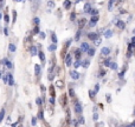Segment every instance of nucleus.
Returning <instances> with one entry per match:
<instances>
[{
	"mask_svg": "<svg viewBox=\"0 0 135 127\" xmlns=\"http://www.w3.org/2000/svg\"><path fill=\"white\" fill-rule=\"evenodd\" d=\"M101 54H102L103 57H108L110 54V49L108 48V47H103L102 51H101Z\"/></svg>",
	"mask_w": 135,
	"mask_h": 127,
	"instance_id": "f257e3e1",
	"label": "nucleus"
},
{
	"mask_svg": "<svg viewBox=\"0 0 135 127\" xmlns=\"http://www.w3.org/2000/svg\"><path fill=\"white\" fill-rule=\"evenodd\" d=\"M46 6H47V11H52V9L55 8V2L52 1V0H49L47 1V4H46Z\"/></svg>",
	"mask_w": 135,
	"mask_h": 127,
	"instance_id": "f03ea898",
	"label": "nucleus"
},
{
	"mask_svg": "<svg viewBox=\"0 0 135 127\" xmlns=\"http://www.w3.org/2000/svg\"><path fill=\"white\" fill-rule=\"evenodd\" d=\"M9 86H13L14 85V79H13V74L12 73H8V81H7Z\"/></svg>",
	"mask_w": 135,
	"mask_h": 127,
	"instance_id": "7ed1b4c3",
	"label": "nucleus"
},
{
	"mask_svg": "<svg viewBox=\"0 0 135 127\" xmlns=\"http://www.w3.org/2000/svg\"><path fill=\"white\" fill-rule=\"evenodd\" d=\"M75 112H76V113H81L82 112V105L79 104V102L75 104Z\"/></svg>",
	"mask_w": 135,
	"mask_h": 127,
	"instance_id": "20e7f679",
	"label": "nucleus"
},
{
	"mask_svg": "<svg viewBox=\"0 0 135 127\" xmlns=\"http://www.w3.org/2000/svg\"><path fill=\"white\" fill-rule=\"evenodd\" d=\"M97 21H98V16L97 15H93V18H91V20H90V27H93Z\"/></svg>",
	"mask_w": 135,
	"mask_h": 127,
	"instance_id": "39448f33",
	"label": "nucleus"
},
{
	"mask_svg": "<svg viewBox=\"0 0 135 127\" xmlns=\"http://www.w3.org/2000/svg\"><path fill=\"white\" fill-rule=\"evenodd\" d=\"M89 48H90V47H89V45L86 44V42H83V44L81 45V51L82 52H86Z\"/></svg>",
	"mask_w": 135,
	"mask_h": 127,
	"instance_id": "423d86ee",
	"label": "nucleus"
},
{
	"mask_svg": "<svg viewBox=\"0 0 135 127\" xmlns=\"http://www.w3.org/2000/svg\"><path fill=\"white\" fill-rule=\"evenodd\" d=\"M70 75H71V78L74 79V80H77V79L79 78V74L77 73L76 71H72V72H70Z\"/></svg>",
	"mask_w": 135,
	"mask_h": 127,
	"instance_id": "0eeeda50",
	"label": "nucleus"
},
{
	"mask_svg": "<svg viewBox=\"0 0 135 127\" xmlns=\"http://www.w3.org/2000/svg\"><path fill=\"white\" fill-rule=\"evenodd\" d=\"M4 65H5V67H6V68H8V69H11L12 67H13L12 61H9V60H4Z\"/></svg>",
	"mask_w": 135,
	"mask_h": 127,
	"instance_id": "6e6552de",
	"label": "nucleus"
},
{
	"mask_svg": "<svg viewBox=\"0 0 135 127\" xmlns=\"http://www.w3.org/2000/svg\"><path fill=\"white\" fill-rule=\"evenodd\" d=\"M124 26H126V24H124L123 21H121V20H119V21L116 23V27H119L120 30H123Z\"/></svg>",
	"mask_w": 135,
	"mask_h": 127,
	"instance_id": "1a4fd4ad",
	"label": "nucleus"
},
{
	"mask_svg": "<svg viewBox=\"0 0 135 127\" xmlns=\"http://www.w3.org/2000/svg\"><path fill=\"white\" fill-rule=\"evenodd\" d=\"M71 61H72L71 56H70V54H68L66 58H65V65H66V66H70V65H71Z\"/></svg>",
	"mask_w": 135,
	"mask_h": 127,
	"instance_id": "9d476101",
	"label": "nucleus"
},
{
	"mask_svg": "<svg viewBox=\"0 0 135 127\" xmlns=\"http://www.w3.org/2000/svg\"><path fill=\"white\" fill-rule=\"evenodd\" d=\"M30 52H31V54H32V56H37V53H38L37 47H36V46H31L30 47Z\"/></svg>",
	"mask_w": 135,
	"mask_h": 127,
	"instance_id": "9b49d317",
	"label": "nucleus"
},
{
	"mask_svg": "<svg viewBox=\"0 0 135 127\" xmlns=\"http://www.w3.org/2000/svg\"><path fill=\"white\" fill-rule=\"evenodd\" d=\"M85 25H86V19H81V20H79V23H78L79 28H83Z\"/></svg>",
	"mask_w": 135,
	"mask_h": 127,
	"instance_id": "f8f14e48",
	"label": "nucleus"
},
{
	"mask_svg": "<svg viewBox=\"0 0 135 127\" xmlns=\"http://www.w3.org/2000/svg\"><path fill=\"white\" fill-rule=\"evenodd\" d=\"M88 38H89L90 40H95V39H97V38H98V35L96 34V33H89V34H88Z\"/></svg>",
	"mask_w": 135,
	"mask_h": 127,
	"instance_id": "ddd939ff",
	"label": "nucleus"
},
{
	"mask_svg": "<svg viewBox=\"0 0 135 127\" xmlns=\"http://www.w3.org/2000/svg\"><path fill=\"white\" fill-rule=\"evenodd\" d=\"M112 35H113V31L112 30H107L104 32V37L107 38V39H108V38H112Z\"/></svg>",
	"mask_w": 135,
	"mask_h": 127,
	"instance_id": "4468645a",
	"label": "nucleus"
},
{
	"mask_svg": "<svg viewBox=\"0 0 135 127\" xmlns=\"http://www.w3.org/2000/svg\"><path fill=\"white\" fill-rule=\"evenodd\" d=\"M115 2H117V0H110L109 1V5H108V9H109V11H112L113 9V6H114Z\"/></svg>",
	"mask_w": 135,
	"mask_h": 127,
	"instance_id": "2eb2a0df",
	"label": "nucleus"
},
{
	"mask_svg": "<svg viewBox=\"0 0 135 127\" xmlns=\"http://www.w3.org/2000/svg\"><path fill=\"white\" fill-rule=\"evenodd\" d=\"M35 73H36V75H39L40 74V66L39 65H36L35 66Z\"/></svg>",
	"mask_w": 135,
	"mask_h": 127,
	"instance_id": "dca6fc26",
	"label": "nucleus"
},
{
	"mask_svg": "<svg viewBox=\"0 0 135 127\" xmlns=\"http://www.w3.org/2000/svg\"><path fill=\"white\" fill-rule=\"evenodd\" d=\"M16 45H14V44H9L8 45V51L9 52H16Z\"/></svg>",
	"mask_w": 135,
	"mask_h": 127,
	"instance_id": "f3484780",
	"label": "nucleus"
},
{
	"mask_svg": "<svg viewBox=\"0 0 135 127\" xmlns=\"http://www.w3.org/2000/svg\"><path fill=\"white\" fill-rule=\"evenodd\" d=\"M63 5H64V7H65L66 9H69V8H70V6H71V1H70V0H65Z\"/></svg>",
	"mask_w": 135,
	"mask_h": 127,
	"instance_id": "a211bd4d",
	"label": "nucleus"
},
{
	"mask_svg": "<svg viewBox=\"0 0 135 127\" xmlns=\"http://www.w3.org/2000/svg\"><path fill=\"white\" fill-rule=\"evenodd\" d=\"M84 12H86V13H88V12H91V6L89 4H86L85 6H84Z\"/></svg>",
	"mask_w": 135,
	"mask_h": 127,
	"instance_id": "6ab92c4d",
	"label": "nucleus"
},
{
	"mask_svg": "<svg viewBox=\"0 0 135 127\" xmlns=\"http://www.w3.org/2000/svg\"><path fill=\"white\" fill-rule=\"evenodd\" d=\"M56 48H57V45L56 44H52V45H50V46H49V51L50 52H54Z\"/></svg>",
	"mask_w": 135,
	"mask_h": 127,
	"instance_id": "aec40b11",
	"label": "nucleus"
},
{
	"mask_svg": "<svg viewBox=\"0 0 135 127\" xmlns=\"http://www.w3.org/2000/svg\"><path fill=\"white\" fill-rule=\"evenodd\" d=\"M86 53H88L90 57H93L94 54H95V49H94V48H89L88 51H86Z\"/></svg>",
	"mask_w": 135,
	"mask_h": 127,
	"instance_id": "412c9836",
	"label": "nucleus"
},
{
	"mask_svg": "<svg viewBox=\"0 0 135 127\" xmlns=\"http://www.w3.org/2000/svg\"><path fill=\"white\" fill-rule=\"evenodd\" d=\"M81 54H82V51H81V49H77V51H76V59H77V60H79V59H81Z\"/></svg>",
	"mask_w": 135,
	"mask_h": 127,
	"instance_id": "4be33fe9",
	"label": "nucleus"
},
{
	"mask_svg": "<svg viewBox=\"0 0 135 127\" xmlns=\"http://www.w3.org/2000/svg\"><path fill=\"white\" fill-rule=\"evenodd\" d=\"M38 56H39V59H40V60L44 63V61H45V56H44V53H43V52H39V53H38Z\"/></svg>",
	"mask_w": 135,
	"mask_h": 127,
	"instance_id": "5701e85b",
	"label": "nucleus"
},
{
	"mask_svg": "<svg viewBox=\"0 0 135 127\" xmlns=\"http://www.w3.org/2000/svg\"><path fill=\"white\" fill-rule=\"evenodd\" d=\"M4 117H5V109H1V111H0V123L2 121Z\"/></svg>",
	"mask_w": 135,
	"mask_h": 127,
	"instance_id": "b1692460",
	"label": "nucleus"
},
{
	"mask_svg": "<svg viewBox=\"0 0 135 127\" xmlns=\"http://www.w3.org/2000/svg\"><path fill=\"white\" fill-rule=\"evenodd\" d=\"M56 85H57V87L62 88V87H63V86H64V84H63V81H62V80H58V81H57V84H56Z\"/></svg>",
	"mask_w": 135,
	"mask_h": 127,
	"instance_id": "393cba45",
	"label": "nucleus"
},
{
	"mask_svg": "<svg viewBox=\"0 0 135 127\" xmlns=\"http://www.w3.org/2000/svg\"><path fill=\"white\" fill-rule=\"evenodd\" d=\"M2 79H4V82L7 84V81H8V73H5V75L2 76Z\"/></svg>",
	"mask_w": 135,
	"mask_h": 127,
	"instance_id": "a878e982",
	"label": "nucleus"
},
{
	"mask_svg": "<svg viewBox=\"0 0 135 127\" xmlns=\"http://www.w3.org/2000/svg\"><path fill=\"white\" fill-rule=\"evenodd\" d=\"M51 38H52V41H54V44H57V37H56V34H55V33H52Z\"/></svg>",
	"mask_w": 135,
	"mask_h": 127,
	"instance_id": "bb28decb",
	"label": "nucleus"
},
{
	"mask_svg": "<svg viewBox=\"0 0 135 127\" xmlns=\"http://www.w3.org/2000/svg\"><path fill=\"white\" fill-rule=\"evenodd\" d=\"M4 19H5V21H6V24L9 23V15H8V14H5V15H4Z\"/></svg>",
	"mask_w": 135,
	"mask_h": 127,
	"instance_id": "cd10ccee",
	"label": "nucleus"
},
{
	"mask_svg": "<svg viewBox=\"0 0 135 127\" xmlns=\"http://www.w3.org/2000/svg\"><path fill=\"white\" fill-rule=\"evenodd\" d=\"M94 41H95V45H97V46H98V45L101 44V41H102V40H101V38H97V39H95Z\"/></svg>",
	"mask_w": 135,
	"mask_h": 127,
	"instance_id": "c85d7f7f",
	"label": "nucleus"
},
{
	"mask_svg": "<svg viewBox=\"0 0 135 127\" xmlns=\"http://www.w3.org/2000/svg\"><path fill=\"white\" fill-rule=\"evenodd\" d=\"M89 95H90L91 99H94V97H95V92H94V91H89Z\"/></svg>",
	"mask_w": 135,
	"mask_h": 127,
	"instance_id": "c756f323",
	"label": "nucleus"
},
{
	"mask_svg": "<svg viewBox=\"0 0 135 127\" xmlns=\"http://www.w3.org/2000/svg\"><path fill=\"white\" fill-rule=\"evenodd\" d=\"M31 124H32V126H36V125H37V119L32 118V121H31Z\"/></svg>",
	"mask_w": 135,
	"mask_h": 127,
	"instance_id": "7c9ffc66",
	"label": "nucleus"
},
{
	"mask_svg": "<svg viewBox=\"0 0 135 127\" xmlns=\"http://www.w3.org/2000/svg\"><path fill=\"white\" fill-rule=\"evenodd\" d=\"M36 104H37L38 106H40V105H42V99H40V98H38V99L36 100Z\"/></svg>",
	"mask_w": 135,
	"mask_h": 127,
	"instance_id": "2f4dec72",
	"label": "nucleus"
},
{
	"mask_svg": "<svg viewBox=\"0 0 135 127\" xmlns=\"http://www.w3.org/2000/svg\"><path fill=\"white\" fill-rule=\"evenodd\" d=\"M97 9H91V14H93V15H97Z\"/></svg>",
	"mask_w": 135,
	"mask_h": 127,
	"instance_id": "473e14b6",
	"label": "nucleus"
},
{
	"mask_svg": "<svg viewBox=\"0 0 135 127\" xmlns=\"http://www.w3.org/2000/svg\"><path fill=\"white\" fill-rule=\"evenodd\" d=\"M93 119H94V120H95V121H97V119H98V114H97V113H94Z\"/></svg>",
	"mask_w": 135,
	"mask_h": 127,
	"instance_id": "72a5a7b5",
	"label": "nucleus"
},
{
	"mask_svg": "<svg viewBox=\"0 0 135 127\" xmlns=\"http://www.w3.org/2000/svg\"><path fill=\"white\" fill-rule=\"evenodd\" d=\"M33 23H35L36 25L38 26V24H39V19H38V18H35V19H33Z\"/></svg>",
	"mask_w": 135,
	"mask_h": 127,
	"instance_id": "f704fd0d",
	"label": "nucleus"
},
{
	"mask_svg": "<svg viewBox=\"0 0 135 127\" xmlns=\"http://www.w3.org/2000/svg\"><path fill=\"white\" fill-rule=\"evenodd\" d=\"M110 67H112L113 69H116V64H115V63H112V64H110Z\"/></svg>",
	"mask_w": 135,
	"mask_h": 127,
	"instance_id": "c9c22d12",
	"label": "nucleus"
},
{
	"mask_svg": "<svg viewBox=\"0 0 135 127\" xmlns=\"http://www.w3.org/2000/svg\"><path fill=\"white\" fill-rule=\"evenodd\" d=\"M4 33H5V35H8V28H7V27H5Z\"/></svg>",
	"mask_w": 135,
	"mask_h": 127,
	"instance_id": "e433bc0d",
	"label": "nucleus"
},
{
	"mask_svg": "<svg viewBox=\"0 0 135 127\" xmlns=\"http://www.w3.org/2000/svg\"><path fill=\"white\" fill-rule=\"evenodd\" d=\"M104 66H110V61L109 60H105L104 61Z\"/></svg>",
	"mask_w": 135,
	"mask_h": 127,
	"instance_id": "4c0bfd02",
	"label": "nucleus"
},
{
	"mask_svg": "<svg viewBox=\"0 0 135 127\" xmlns=\"http://www.w3.org/2000/svg\"><path fill=\"white\" fill-rule=\"evenodd\" d=\"M98 90H100V86H98V85H96L95 86V91H94V92H95V93H97V91Z\"/></svg>",
	"mask_w": 135,
	"mask_h": 127,
	"instance_id": "58836bf2",
	"label": "nucleus"
},
{
	"mask_svg": "<svg viewBox=\"0 0 135 127\" xmlns=\"http://www.w3.org/2000/svg\"><path fill=\"white\" fill-rule=\"evenodd\" d=\"M39 35H40V38H42V39H45V33H39Z\"/></svg>",
	"mask_w": 135,
	"mask_h": 127,
	"instance_id": "ea45409f",
	"label": "nucleus"
},
{
	"mask_svg": "<svg viewBox=\"0 0 135 127\" xmlns=\"http://www.w3.org/2000/svg\"><path fill=\"white\" fill-rule=\"evenodd\" d=\"M79 65H81V63H79V60H77L76 63H75V67H78Z\"/></svg>",
	"mask_w": 135,
	"mask_h": 127,
	"instance_id": "a19ab883",
	"label": "nucleus"
},
{
	"mask_svg": "<svg viewBox=\"0 0 135 127\" xmlns=\"http://www.w3.org/2000/svg\"><path fill=\"white\" fill-rule=\"evenodd\" d=\"M79 38H81V32H78V33H77V35H76V40H78Z\"/></svg>",
	"mask_w": 135,
	"mask_h": 127,
	"instance_id": "79ce46f5",
	"label": "nucleus"
},
{
	"mask_svg": "<svg viewBox=\"0 0 135 127\" xmlns=\"http://www.w3.org/2000/svg\"><path fill=\"white\" fill-rule=\"evenodd\" d=\"M39 32V27H38V26H36L35 27V33H38Z\"/></svg>",
	"mask_w": 135,
	"mask_h": 127,
	"instance_id": "37998d69",
	"label": "nucleus"
},
{
	"mask_svg": "<svg viewBox=\"0 0 135 127\" xmlns=\"http://www.w3.org/2000/svg\"><path fill=\"white\" fill-rule=\"evenodd\" d=\"M70 95H71V97H74V91H72V90H70Z\"/></svg>",
	"mask_w": 135,
	"mask_h": 127,
	"instance_id": "c03bdc74",
	"label": "nucleus"
},
{
	"mask_svg": "<svg viewBox=\"0 0 135 127\" xmlns=\"http://www.w3.org/2000/svg\"><path fill=\"white\" fill-rule=\"evenodd\" d=\"M88 64H89L88 61H84V65H83V66H84V67H86V66H88Z\"/></svg>",
	"mask_w": 135,
	"mask_h": 127,
	"instance_id": "a18cd8bd",
	"label": "nucleus"
},
{
	"mask_svg": "<svg viewBox=\"0 0 135 127\" xmlns=\"http://www.w3.org/2000/svg\"><path fill=\"white\" fill-rule=\"evenodd\" d=\"M39 118H40V119L43 118V112H39Z\"/></svg>",
	"mask_w": 135,
	"mask_h": 127,
	"instance_id": "49530a36",
	"label": "nucleus"
},
{
	"mask_svg": "<svg viewBox=\"0 0 135 127\" xmlns=\"http://www.w3.org/2000/svg\"><path fill=\"white\" fill-rule=\"evenodd\" d=\"M74 19H75V13H72L71 14V20H74Z\"/></svg>",
	"mask_w": 135,
	"mask_h": 127,
	"instance_id": "de8ad7c7",
	"label": "nucleus"
},
{
	"mask_svg": "<svg viewBox=\"0 0 135 127\" xmlns=\"http://www.w3.org/2000/svg\"><path fill=\"white\" fill-rule=\"evenodd\" d=\"M81 124H84V118H81V121H79Z\"/></svg>",
	"mask_w": 135,
	"mask_h": 127,
	"instance_id": "09e8293b",
	"label": "nucleus"
},
{
	"mask_svg": "<svg viewBox=\"0 0 135 127\" xmlns=\"http://www.w3.org/2000/svg\"><path fill=\"white\" fill-rule=\"evenodd\" d=\"M50 102H51V104H55V101H54V98H51V99H50Z\"/></svg>",
	"mask_w": 135,
	"mask_h": 127,
	"instance_id": "8fccbe9b",
	"label": "nucleus"
},
{
	"mask_svg": "<svg viewBox=\"0 0 135 127\" xmlns=\"http://www.w3.org/2000/svg\"><path fill=\"white\" fill-rule=\"evenodd\" d=\"M107 100H108V102L110 101V95H107Z\"/></svg>",
	"mask_w": 135,
	"mask_h": 127,
	"instance_id": "3c124183",
	"label": "nucleus"
},
{
	"mask_svg": "<svg viewBox=\"0 0 135 127\" xmlns=\"http://www.w3.org/2000/svg\"><path fill=\"white\" fill-rule=\"evenodd\" d=\"M1 78H2V72L0 71V79H1Z\"/></svg>",
	"mask_w": 135,
	"mask_h": 127,
	"instance_id": "603ef678",
	"label": "nucleus"
},
{
	"mask_svg": "<svg viewBox=\"0 0 135 127\" xmlns=\"http://www.w3.org/2000/svg\"><path fill=\"white\" fill-rule=\"evenodd\" d=\"M1 18H2V14H1V13H0V20H1Z\"/></svg>",
	"mask_w": 135,
	"mask_h": 127,
	"instance_id": "864d4df0",
	"label": "nucleus"
},
{
	"mask_svg": "<svg viewBox=\"0 0 135 127\" xmlns=\"http://www.w3.org/2000/svg\"><path fill=\"white\" fill-rule=\"evenodd\" d=\"M127 127H133V125H128V126H127Z\"/></svg>",
	"mask_w": 135,
	"mask_h": 127,
	"instance_id": "5fc2aeb1",
	"label": "nucleus"
},
{
	"mask_svg": "<svg viewBox=\"0 0 135 127\" xmlns=\"http://www.w3.org/2000/svg\"><path fill=\"white\" fill-rule=\"evenodd\" d=\"M0 2H4V0H0Z\"/></svg>",
	"mask_w": 135,
	"mask_h": 127,
	"instance_id": "6e6d98bb",
	"label": "nucleus"
},
{
	"mask_svg": "<svg viewBox=\"0 0 135 127\" xmlns=\"http://www.w3.org/2000/svg\"><path fill=\"white\" fill-rule=\"evenodd\" d=\"M17 1H21V0H17Z\"/></svg>",
	"mask_w": 135,
	"mask_h": 127,
	"instance_id": "4d7b16f0",
	"label": "nucleus"
},
{
	"mask_svg": "<svg viewBox=\"0 0 135 127\" xmlns=\"http://www.w3.org/2000/svg\"><path fill=\"white\" fill-rule=\"evenodd\" d=\"M134 34H135V30H134Z\"/></svg>",
	"mask_w": 135,
	"mask_h": 127,
	"instance_id": "13d9d810",
	"label": "nucleus"
}]
</instances>
